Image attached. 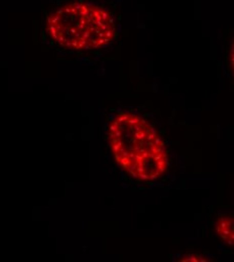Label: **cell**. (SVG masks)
Listing matches in <instances>:
<instances>
[{
    "label": "cell",
    "mask_w": 234,
    "mask_h": 262,
    "mask_svg": "<svg viewBox=\"0 0 234 262\" xmlns=\"http://www.w3.org/2000/svg\"><path fill=\"white\" fill-rule=\"evenodd\" d=\"M108 142L113 158L135 180L152 182L168 168V150L157 127L141 115L119 111L108 126Z\"/></svg>",
    "instance_id": "cell-1"
},
{
    "label": "cell",
    "mask_w": 234,
    "mask_h": 262,
    "mask_svg": "<svg viewBox=\"0 0 234 262\" xmlns=\"http://www.w3.org/2000/svg\"><path fill=\"white\" fill-rule=\"evenodd\" d=\"M229 62H230V69H231V73H232L234 81V37L232 39V42H231L230 52H229Z\"/></svg>",
    "instance_id": "cell-5"
},
{
    "label": "cell",
    "mask_w": 234,
    "mask_h": 262,
    "mask_svg": "<svg viewBox=\"0 0 234 262\" xmlns=\"http://www.w3.org/2000/svg\"><path fill=\"white\" fill-rule=\"evenodd\" d=\"M216 235L227 245L234 247V216L220 214L215 222Z\"/></svg>",
    "instance_id": "cell-3"
},
{
    "label": "cell",
    "mask_w": 234,
    "mask_h": 262,
    "mask_svg": "<svg viewBox=\"0 0 234 262\" xmlns=\"http://www.w3.org/2000/svg\"><path fill=\"white\" fill-rule=\"evenodd\" d=\"M46 32L57 46L69 51L105 48L118 34L115 6L107 0H70L47 13Z\"/></svg>",
    "instance_id": "cell-2"
},
{
    "label": "cell",
    "mask_w": 234,
    "mask_h": 262,
    "mask_svg": "<svg viewBox=\"0 0 234 262\" xmlns=\"http://www.w3.org/2000/svg\"><path fill=\"white\" fill-rule=\"evenodd\" d=\"M177 260L184 262H207L211 261L212 259L209 256L203 255L200 253H185L180 255Z\"/></svg>",
    "instance_id": "cell-4"
}]
</instances>
